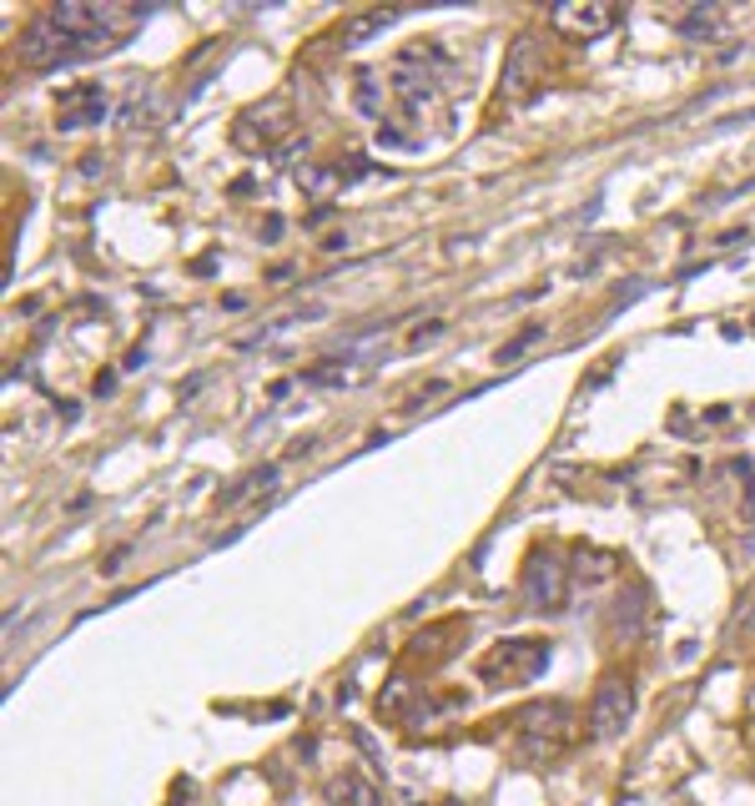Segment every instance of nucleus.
I'll return each mask as SVG.
<instances>
[{
    "instance_id": "obj_15",
    "label": "nucleus",
    "mask_w": 755,
    "mask_h": 806,
    "mask_svg": "<svg viewBox=\"0 0 755 806\" xmlns=\"http://www.w3.org/2000/svg\"><path fill=\"white\" fill-rule=\"evenodd\" d=\"M438 333H443V323H428V327H413V338H408V343H413V348H423V343H433V338H438Z\"/></svg>"
},
{
    "instance_id": "obj_2",
    "label": "nucleus",
    "mask_w": 755,
    "mask_h": 806,
    "mask_svg": "<svg viewBox=\"0 0 755 806\" xmlns=\"http://www.w3.org/2000/svg\"><path fill=\"white\" fill-rule=\"evenodd\" d=\"M629 716H635V696L619 676H604L599 690H594V706H589V736L594 741H615L625 736Z\"/></svg>"
},
{
    "instance_id": "obj_11",
    "label": "nucleus",
    "mask_w": 755,
    "mask_h": 806,
    "mask_svg": "<svg viewBox=\"0 0 755 806\" xmlns=\"http://www.w3.org/2000/svg\"><path fill=\"white\" fill-rule=\"evenodd\" d=\"M393 21H398V11H363V15H353V21H343V35H337V41H343V45H363L367 35L388 31Z\"/></svg>"
},
{
    "instance_id": "obj_3",
    "label": "nucleus",
    "mask_w": 755,
    "mask_h": 806,
    "mask_svg": "<svg viewBox=\"0 0 755 806\" xmlns=\"http://www.w3.org/2000/svg\"><path fill=\"white\" fill-rule=\"evenodd\" d=\"M539 71H544L539 35H518V41L508 45V55H504V81H498V96H504V101L528 96V86L539 81Z\"/></svg>"
},
{
    "instance_id": "obj_6",
    "label": "nucleus",
    "mask_w": 755,
    "mask_h": 806,
    "mask_svg": "<svg viewBox=\"0 0 755 806\" xmlns=\"http://www.w3.org/2000/svg\"><path fill=\"white\" fill-rule=\"evenodd\" d=\"M106 116V96H101V86H71L61 91V101H55V126L61 131H81L91 126V121Z\"/></svg>"
},
{
    "instance_id": "obj_14",
    "label": "nucleus",
    "mask_w": 755,
    "mask_h": 806,
    "mask_svg": "<svg viewBox=\"0 0 755 806\" xmlns=\"http://www.w3.org/2000/svg\"><path fill=\"white\" fill-rule=\"evenodd\" d=\"M539 338H544V327H524V333H518L514 343H504V348H498V363H514L518 353H528V348H534V343H539Z\"/></svg>"
},
{
    "instance_id": "obj_16",
    "label": "nucleus",
    "mask_w": 755,
    "mask_h": 806,
    "mask_svg": "<svg viewBox=\"0 0 755 806\" xmlns=\"http://www.w3.org/2000/svg\"><path fill=\"white\" fill-rule=\"evenodd\" d=\"M750 499H755V489H750Z\"/></svg>"
},
{
    "instance_id": "obj_5",
    "label": "nucleus",
    "mask_w": 755,
    "mask_h": 806,
    "mask_svg": "<svg viewBox=\"0 0 755 806\" xmlns=\"http://www.w3.org/2000/svg\"><path fill=\"white\" fill-rule=\"evenodd\" d=\"M524 599L528 610H559L564 605V565L554 555H534L524 569Z\"/></svg>"
},
{
    "instance_id": "obj_4",
    "label": "nucleus",
    "mask_w": 755,
    "mask_h": 806,
    "mask_svg": "<svg viewBox=\"0 0 755 806\" xmlns=\"http://www.w3.org/2000/svg\"><path fill=\"white\" fill-rule=\"evenodd\" d=\"M615 21H619V11L604 5V0H589V5H554L549 11V25L564 31V35H574V41H594V35H604Z\"/></svg>"
},
{
    "instance_id": "obj_7",
    "label": "nucleus",
    "mask_w": 755,
    "mask_h": 806,
    "mask_svg": "<svg viewBox=\"0 0 755 806\" xmlns=\"http://www.w3.org/2000/svg\"><path fill=\"white\" fill-rule=\"evenodd\" d=\"M518 726H524V756H539V736H544V730H549L554 741L564 746V726H569V706H559V700H554V706H534V710H528L524 720H518Z\"/></svg>"
},
{
    "instance_id": "obj_9",
    "label": "nucleus",
    "mask_w": 755,
    "mask_h": 806,
    "mask_svg": "<svg viewBox=\"0 0 755 806\" xmlns=\"http://www.w3.org/2000/svg\"><path fill=\"white\" fill-rule=\"evenodd\" d=\"M287 116H292V111H287V101H282V96H272L267 106H252L242 121H252V126L262 131V146H267L272 136H282V131H287ZM252 126H242V131H252Z\"/></svg>"
},
{
    "instance_id": "obj_13",
    "label": "nucleus",
    "mask_w": 755,
    "mask_h": 806,
    "mask_svg": "<svg viewBox=\"0 0 755 806\" xmlns=\"http://www.w3.org/2000/svg\"><path fill=\"white\" fill-rule=\"evenodd\" d=\"M408 696H413L408 680H388V690L378 696V710H383V716H398V710L408 706Z\"/></svg>"
},
{
    "instance_id": "obj_8",
    "label": "nucleus",
    "mask_w": 755,
    "mask_h": 806,
    "mask_svg": "<svg viewBox=\"0 0 755 806\" xmlns=\"http://www.w3.org/2000/svg\"><path fill=\"white\" fill-rule=\"evenodd\" d=\"M544 665H549V645L544 640H508L494 655V670H518V676H539Z\"/></svg>"
},
{
    "instance_id": "obj_12",
    "label": "nucleus",
    "mask_w": 755,
    "mask_h": 806,
    "mask_svg": "<svg viewBox=\"0 0 755 806\" xmlns=\"http://www.w3.org/2000/svg\"><path fill=\"white\" fill-rule=\"evenodd\" d=\"M715 25H720V11H715V5H695L690 15H680V35H695V41L710 35Z\"/></svg>"
},
{
    "instance_id": "obj_1",
    "label": "nucleus",
    "mask_w": 755,
    "mask_h": 806,
    "mask_svg": "<svg viewBox=\"0 0 755 806\" xmlns=\"http://www.w3.org/2000/svg\"><path fill=\"white\" fill-rule=\"evenodd\" d=\"M81 55H86L81 41L65 35L51 15H35V21L21 31V65H31V71H55V65L81 61Z\"/></svg>"
},
{
    "instance_id": "obj_10",
    "label": "nucleus",
    "mask_w": 755,
    "mask_h": 806,
    "mask_svg": "<svg viewBox=\"0 0 755 806\" xmlns=\"http://www.w3.org/2000/svg\"><path fill=\"white\" fill-rule=\"evenodd\" d=\"M327 796H333V801H347V806H383V791H378L373 781H363L357 771L337 776V781L327 786Z\"/></svg>"
}]
</instances>
